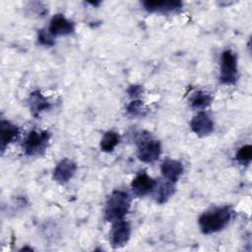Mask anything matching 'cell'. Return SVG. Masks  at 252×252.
I'll use <instances>...</instances> for the list:
<instances>
[{
    "label": "cell",
    "mask_w": 252,
    "mask_h": 252,
    "mask_svg": "<svg viewBox=\"0 0 252 252\" xmlns=\"http://www.w3.org/2000/svg\"><path fill=\"white\" fill-rule=\"evenodd\" d=\"M230 206H219L204 212L198 220L199 227L204 234H212L225 228L233 216Z\"/></svg>",
    "instance_id": "cell-1"
},
{
    "label": "cell",
    "mask_w": 252,
    "mask_h": 252,
    "mask_svg": "<svg viewBox=\"0 0 252 252\" xmlns=\"http://www.w3.org/2000/svg\"><path fill=\"white\" fill-rule=\"evenodd\" d=\"M130 207L131 199L129 195L124 191L115 190L106 199L104 219L110 222L124 220L129 213Z\"/></svg>",
    "instance_id": "cell-2"
},
{
    "label": "cell",
    "mask_w": 252,
    "mask_h": 252,
    "mask_svg": "<svg viewBox=\"0 0 252 252\" xmlns=\"http://www.w3.org/2000/svg\"><path fill=\"white\" fill-rule=\"evenodd\" d=\"M138 158L145 163H153L158 159L161 154L159 141L156 140L151 133L143 131L136 138Z\"/></svg>",
    "instance_id": "cell-3"
},
{
    "label": "cell",
    "mask_w": 252,
    "mask_h": 252,
    "mask_svg": "<svg viewBox=\"0 0 252 252\" xmlns=\"http://www.w3.org/2000/svg\"><path fill=\"white\" fill-rule=\"evenodd\" d=\"M50 133L46 130H32L23 141L22 147L29 157H38L45 153L50 140Z\"/></svg>",
    "instance_id": "cell-4"
},
{
    "label": "cell",
    "mask_w": 252,
    "mask_h": 252,
    "mask_svg": "<svg viewBox=\"0 0 252 252\" xmlns=\"http://www.w3.org/2000/svg\"><path fill=\"white\" fill-rule=\"evenodd\" d=\"M237 57L230 49L222 51L220 65V82L223 85H234L237 81Z\"/></svg>",
    "instance_id": "cell-5"
},
{
    "label": "cell",
    "mask_w": 252,
    "mask_h": 252,
    "mask_svg": "<svg viewBox=\"0 0 252 252\" xmlns=\"http://www.w3.org/2000/svg\"><path fill=\"white\" fill-rule=\"evenodd\" d=\"M131 236L130 223L124 220L112 222L109 231V243L112 248L117 249L126 245Z\"/></svg>",
    "instance_id": "cell-6"
},
{
    "label": "cell",
    "mask_w": 252,
    "mask_h": 252,
    "mask_svg": "<svg viewBox=\"0 0 252 252\" xmlns=\"http://www.w3.org/2000/svg\"><path fill=\"white\" fill-rule=\"evenodd\" d=\"M143 7L149 13H158L162 15L178 14L183 7V3L178 0L169 1H143Z\"/></svg>",
    "instance_id": "cell-7"
},
{
    "label": "cell",
    "mask_w": 252,
    "mask_h": 252,
    "mask_svg": "<svg viewBox=\"0 0 252 252\" xmlns=\"http://www.w3.org/2000/svg\"><path fill=\"white\" fill-rule=\"evenodd\" d=\"M47 31L53 37L70 35L75 32V25L64 15L56 14L51 18Z\"/></svg>",
    "instance_id": "cell-8"
},
{
    "label": "cell",
    "mask_w": 252,
    "mask_h": 252,
    "mask_svg": "<svg viewBox=\"0 0 252 252\" xmlns=\"http://www.w3.org/2000/svg\"><path fill=\"white\" fill-rule=\"evenodd\" d=\"M157 181L145 171L139 172L131 182V190L137 197H144L155 190Z\"/></svg>",
    "instance_id": "cell-9"
},
{
    "label": "cell",
    "mask_w": 252,
    "mask_h": 252,
    "mask_svg": "<svg viewBox=\"0 0 252 252\" xmlns=\"http://www.w3.org/2000/svg\"><path fill=\"white\" fill-rule=\"evenodd\" d=\"M191 130L199 137H206L214 131V121L205 111H199L190 121Z\"/></svg>",
    "instance_id": "cell-10"
},
{
    "label": "cell",
    "mask_w": 252,
    "mask_h": 252,
    "mask_svg": "<svg viewBox=\"0 0 252 252\" xmlns=\"http://www.w3.org/2000/svg\"><path fill=\"white\" fill-rule=\"evenodd\" d=\"M77 170V164L70 158H62L53 170V179L59 184H66L72 179Z\"/></svg>",
    "instance_id": "cell-11"
},
{
    "label": "cell",
    "mask_w": 252,
    "mask_h": 252,
    "mask_svg": "<svg viewBox=\"0 0 252 252\" xmlns=\"http://www.w3.org/2000/svg\"><path fill=\"white\" fill-rule=\"evenodd\" d=\"M184 167L182 162L173 158H165L160 164V172L164 179L176 183L183 174Z\"/></svg>",
    "instance_id": "cell-12"
},
{
    "label": "cell",
    "mask_w": 252,
    "mask_h": 252,
    "mask_svg": "<svg viewBox=\"0 0 252 252\" xmlns=\"http://www.w3.org/2000/svg\"><path fill=\"white\" fill-rule=\"evenodd\" d=\"M28 104L31 113L34 117H38L43 111L49 110L51 108V102L41 94L40 91H33L30 94L28 98Z\"/></svg>",
    "instance_id": "cell-13"
},
{
    "label": "cell",
    "mask_w": 252,
    "mask_h": 252,
    "mask_svg": "<svg viewBox=\"0 0 252 252\" xmlns=\"http://www.w3.org/2000/svg\"><path fill=\"white\" fill-rule=\"evenodd\" d=\"M20 135L18 126L8 120L2 119L0 121V147L3 153L9 144L13 143Z\"/></svg>",
    "instance_id": "cell-14"
},
{
    "label": "cell",
    "mask_w": 252,
    "mask_h": 252,
    "mask_svg": "<svg viewBox=\"0 0 252 252\" xmlns=\"http://www.w3.org/2000/svg\"><path fill=\"white\" fill-rule=\"evenodd\" d=\"M154 191H155V197H156L157 203L163 204L167 202L171 198V196L175 193V183L164 179L160 183L157 182V186Z\"/></svg>",
    "instance_id": "cell-15"
},
{
    "label": "cell",
    "mask_w": 252,
    "mask_h": 252,
    "mask_svg": "<svg viewBox=\"0 0 252 252\" xmlns=\"http://www.w3.org/2000/svg\"><path fill=\"white\" fill-rule=\"evenodd\" d=\"M190 105L194 109L204 110L213 102V96L210 93L205 91H197L192 94L190 97Z\"/></svg>",
    "instance_id": "cell-16"
},
{
    "label": "cell",
    "mask_w": 252,
    "mask_h": 252,
    "mask_svg": "<svg viewBox=\"0 0 252 252\" xmlns=\"http://www.w3.org/2000/svg\"><path fill=\"white\" fill-rule=\"evenodd\" d=\"M119 142H120V135L117 132L110 130V131H106L102 135L100 139L99 147L102 152L111 153L119 144Z\"/></svg>",
    "instance_id": "cell-17"
},
{
    "label": "cell",
    "mask_w": 252,
    "mask_h": 252,
    "mask_svg": "<svg viewBox=\"0 0 252 252\" xmlns=\"http://www.w3.org/2000/svg\"><path fill=\"white\" fill-rule=\"evenodd\" d=\"M235 159L237 162L243 166H247L250 164L252 159V146L244 145L238 149L235 155Z\"/></svg>",
    "instance_id": "cell-18"
},
{
    "label": "cell",
    "mask_w": 252,
    "mask_h": 252,
    "mask_svg": "<svg viewBox=\"0 0 252 252\" xmlns=\"http://www.w3.org/2000/svg\"><path fill=\"white\" fill-rule=\"evenodd\" d=\"M126 111L128 115L132 117H138L143 116L145 113L144 103L141 99H133L126 107Z\"/></svg>",
    "instance_id": "cell-19"
},
{
    "label": "cell",
    "mask_w": 252,
    "mask_h": 252,
    "mask_svg": "<svg viewBox=\"0 0 252 252\" xmlns=\"http://www.w3.org/2000/svg\"><path fill=\"white\" fill-rule=\"evenodd\" d=\"M37 41L39 44L44 46H52L54 45V37L49 33L47 30H39L37 32Z\"/></svg>",
    "instance_id": "cell-20"
},
{
    "label": "cell",
    "mask_w": 252,
    "mask_h": 252,
    "mask_svg": "<svg viewBox=\"0 0 252 252\" xmlns=\"http://www.w3.org/2000/svg\"><path fill=\"white\" fill-rule=\"evenodd\" d=\"M144 93V88L140 85H132L127 89V94L130 97L137 99Z\"/></svg>",
    "instance_id": "cell-21"
}]
</instances>
